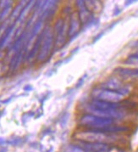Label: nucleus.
Segmentation results:
<instances>
[{"mask_svg":"<svg viewBox=\"0 0 138 152\" xmlns=\"http://www.w3.org/2000/svg\"><path fill=\"white\" fill-rule=\"evenodd\" d=\"M114 72L120 77V78L121 80L138 79V68H124V67H119L116 70H114Z\"/></svg>","mask_w":138,"mask_h":152,"instance_id":"4","label":"nucleus"},{"mask_svg":"<svg viewBox=\"0 0 138 152\" xmlns=\"http://www.w3.org/2000/svg\"><path fill=\"white\" fill-rule=\"evenodd\" d=\"M126 64H130V65L138 64V53L130 55L126 61Z\"/></svg>","mask_w":138,"mask_h":152,"instance_id":"6","label":"nucleus"},{"mask_svg":"<svg viewBox=\"0 0 138 152\" xmlns=\"http://www.w3.org/2000/svg\"><path fill=\"white\" fill-rule=\"evenodd\" d=\"M80 26H81V20L79 18L78 13H76V16L75 15H73L72 21L70 22V28L69 29L70 35H74L75 33H76L80 30Z\"/></svg>","mask_w":138,"mask_h":152,"instance_id":"5","label":"nucleus"},{"mask_svg":"<svg viewBox=\"0 0 138 152\" xmlns=\"http://www.w3.org/2000/svg\"><path fill=\"white\" fill-rule=\"evenodd\" d=\"M91 97L93 99L105 101L108 103H120L124 100L125 98L118 92L102 88L100 87H96L92 90Z\"/></svg>","mask_w":138,"mask_h":152,"instance_id":"3","label":"nucleus"},{"mask_svg":"<svg viewBox=\"0 0 138 152\" xmlns=\"http://www.w3.org/2000/svg\"><path fill=\"white\" fill-rule=\"evenodd\" d=\"M116 123V121L110 118H103L99 116H93L91 114L85 113L79 118L78 124L81 128L86 129H97V130H103L111 125Z\"/></svg>","mask_w":138,"mask_h":152,"instance_id":"2","label":"nucleus"},{"mask_svg":"<svg viewBox=\"0 0 138 152\" xmlns=\"http://www.w3.org/2000/svg\"><path fill=\"white\" fill-rule=\"evenodd\" d=\"M72 137L74 140L91 143H102L111 145H115L116 144L123 140L121 134H107L97 129H86L81 128L74 133Z\"/></svg>","mask_w":138,"mask_h":152,"instance_id":"1","label":"nucleus"}]
</instances>
